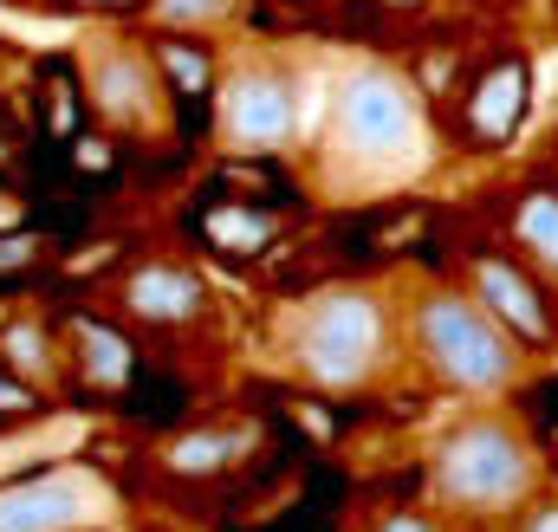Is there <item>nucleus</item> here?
I'll return each mask as SVG.
<instances>
[{"instance_id":"nucleus-1","label":"nucleus","mask_w":558,"mask_h":532,"mask_svg":"<svg viewBox=\"0 0 558 532\" xmlns=\"http://www.w3.org/2000/svg\"><path fill=\"white\" fill-rule=\"evenodd\" d=\"M397 351V312L377 286H325L279 312L274 358L312 390L351 397L390 371Z\"/></svg>"},{"instance_id":"nucleus-2","label":"nucleus","mask_w":558,"mask_h":532,"mask_svg":"<svg viewBox=\"0 0 558 532\" xmlns=\"http://www.w3.org/2000/svg\"><path fill=\"white\" fill-rule=\"evenodd\" d=\"M539 494V448L507 409H468L428 448V500L461 520H507L526 513Z\"/></svg>"},{"instance_id":"nucleus-3","label":"nucleus","mask_w":558,"mask_h":532,"mask_svg":"<svg viewBox=\"0 0 558 532\" xmlns=\"http://www.w3.org/2000/svg\"><path fill=\"white\" fill-rule=\"evenodd\" d=\"M422 162V105L403 72L390 65H344L331 85L325 118V169L351 189L397 182Z\"/></svg>"},{"instance_id":"nucleus-4","label":"nucleus","mask_w":558,"mask_h":532,"mask_svg":"<svg viewBox=\"0 0 558 532\" xmlns=\"http://www.w3.org/2000/svg\"><path fill=\"white\" fill-rule=\"evenodd\" d=\"M410 344H416L422 371L461 397H507L520 384V344L468 286H428L416 305H410Z\"/></svg>"},{"instance_id":"nucleus-5","label":"nucleus","mask_w":558,"mask_h":532,"mask_svg":"<svg viewBox=\"0 0 558 532\" xmlns=\"http://www.w3.org/2000/svg\"><path fill=\"white\" fill-rule=\"evenodd\" d=\"M299 131L292 78L267 59H234L215 85V143L228 156H274Z\"/></svg>"},{"instance_id":"nucleus-6","label":"nucleus","mask_w":558,"mask_h":532,"mask_svg":"<svg viewBox=\"0 0 558 532\" xmlns=\"http://www.w3.org/2000/svg\"><path fill=\"white\" fill-rule=\"evenodd\" d=\"M85 92L98 105V118L124 136L162 131V78H156V59L131 46V39H111V33H92L85 39Z\"/></svg>"},{"instance_id":"nucleus-7","label":"nucleus","mask_w":558,"mask_h":532,"mask_svg":"<svg viewBox=\"0 0 558 532\" xmlns=\"http://www.w3.org/2000/svg\"><path fill=\"white\" fill-rule=\"evenodd\" d=\"M118 305L124 318L137 325H156V331H189L202 312H208V286L202 273L182 261H137L118 286Z\"/></svg>"},{"instance_id":"nucleus-8","label":"nucleus","mask_w":558,"mask_h":532,"mask_svg":"<svg viewBox=\"0 0 558 532\" xmlns=\"http://www.w3.org/2000/svg\"><path fill=\"white\" fill-rule=\"evenodd\" d=\"M468 292H474L513 338H526V344H546V338H553V305L539 299V286H533L513 261H500V254L468 261Z\"/></svg>"},{"instance_id":"nucleus-9","label":"nucleus","mask_w":558,"mask_h":532,"mask_svg":"<svg viewBox=\"0 0 558 532\" xmlns=\"http://www.w3.org/2000/svg\"><path fill=\"white\" fill-rule=\"evenodd\" d=\"M92 507H98V494L72 474L26 481V487L0 494V532H72L92 520Z\"/></svg>"},{"instance_id":"nucleus-10","label":"nucleus","mask_w":558,"mask_h":532,"mask_svg":"<svg viewBox=\"0 0 558 532\" xmlns=\"http://www.w3.org/2000/svg\"><path fill=\"white\" fill-rule=\"evenodd\" d=\"M254 448H260L254 422H215V428H189V435L162 442V468L182 474V481H202V474H221V468L247 461Z\"/></svg>"},{"instance_id":"nucleus-11","label":"nucleus","mask_w":558,"mask_h":532,"mask_svg":"<svg viewBox=\"0 0 558 532\" xmlns=\"http://www.w3.org/2000/svg\"><path fill=\"white\" fill-rule=\"evenodd\" d=\"M0 364L13 377H26L33 390H52L59 384V338L46 331L39 312H20V318L0 325Z\"/></svg>"},{"instance_id":"nucleus-12","label":"nucleus","mask_w":558,"mask_h":532,"mask_svg":"<svg viewBox=\"0 0 558 532\" xmlns=\"http://www.w3.org/2000/svg\"><path fill=\"white\" fill-rule=\"evenodd\" d=\"M72 371L92 384V390H124L131 384V344H124V331H111V325H98V318H78L72 325Z\"/></svg>"},{"instance_id":"nucleus-13","label":"nucleus","mask_w":558,"mask_h":532,"mask_svg":"<svg viewBox=\"0 0 558 532\" xmlns=\"http://www.w3.org/2000/svg\"><path fill=\"white\" fill-rule=\"evenodd\" d=\"M520 92H526V72H520V65H500V72H494V78L481 85V98H474V131H481V136H494V143H500V136L513 131V118H520V105H526Z\"/></svg>"},{"instance_id":"nucleus-14","label":"nucleus","mask_w":558,"mask_h":532,"mask_svg":"<svg viewBox=\"0 0 558 532\" xmlns=\"http://www.w3.org/2000/svg\"><path fill=\"white\" fill-rule=\"evenodd\" d=\"M513 234H520V247L539 261V273L558 279V195H526V202L513 208Z\"/></svg>"},{"instance_id":"nucleus-15","label":"nucleus","mask_w":558,"mask_h":532,"mask_svg":"<svg viewBox=\"0 0 558 532\" xmlns=\"http://www.w3.org/2000/svg\"><path fill=\"white\" fill-rule=\"evenodd\" d=\"M241 0H149V20L169 26V33H189V26H221Z\"/></svg>"},{"instance_id":"nucleus-16","label":"nucleus","mask_w":558,"mask_h":532,"mask_svg":"<svg viewBox=\"0 0 558 532\" xmlns=\"http://www.w3.org/2000/svg\"><path fill=\"white\" fill-rule=\"evenodd\" d=\"M208 234H215L221 247H260V241H267V221H260V215H241V208H215V215H208Z\"/></svg>"},{"instance_id":"nucleus-17","label":"nucleus","mask_w":558,"mask_h":532,"mask_svg":"<svg viewBox=\"0 0 558 532\" xmlns=\"http://www.w3.org/2000/svg\"><path fill=\"white\" fill-rule=\"evenodd\" d=\"M156 65H162L182 92H208V59H202V52H189V46H162Z\"/></svg>"},{"instance_id":"nucleus-18","label":"nucleus","mask_w":558,"mask_h":532,"mask_svg":"<svg viewBox=\"0 0 558 532\" xmlns=\"http://www.w3.org/2000/svg\"><path fill=\"white\" fill-rule=\"evenodd\" d=\"M520 532H558V494H553V500H539V494H533V500H526V513H520Z\"/></svg>"},{"instance_id":"nucleus-19","label":"nucleus","mask_w":558,"mask_h":532,"mask_svg":"<svg viewBox=\"0 0 558 532\" xmlns=\"http://www.w3.org/2000/svg\"><path fill=\"white\" fill-rule=\"evenodd\" d=\"M377 532H435V520H428V513H384Z\"/></svg>"},{"instance_id":"nucleus-20","label":"nucleus","mask_w":558,"mask_h":532,"mask_svg":"<svg viewBox=\"0 0 558 532\" xmlns=\"http://www.w3.org/2000/svg\"><path fill=\"white\" fill-rule=\"evenodd\" d=\"M0 409H33V384H0Z\"/></svg>"},{"instance_id":"nucleus-21","label":"nucleus","mask_w":558,"mask_h":532,"mask_svg":"<svg viewBox=\"0 0 558 532\" xmlns=\"http://www.w3.org/2000/svg\"><path fill=\"white\" fill-rule=\"evenodd\" d=\"M33 261V241H0V266H26Z\"/></svg>"},{"instance_id":"nucleus-22","label":"nucleus","mask_w":558,"mask_h":532,"mask_svg":"<svg viewBox=\"0 0 558 532\" xmlns=\"http://www.w3.org/2000/svg\"><path fill=\"white\" fill-rule=\"evenodd\" d=\"M85 7H131V0H85Z\"/></svg>"},{"instance_id":"nucleus-23","label":"nucleus","mask_w":558,"mask_h":532,"mask_svg":"<svg viewBox=\"0 0 558 532\" xmlns=\"http://www.w3.org/2000/svg\"><path fill=\"white\" fill-rule=\"evenodd\" d=\"M0 221H13V202H7V195H0Z\"/></svg>"}]
</instances>
